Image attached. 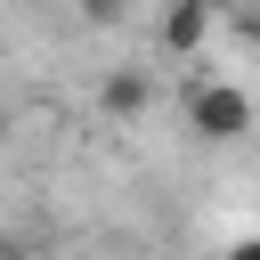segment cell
Returning <instances> with one entry per match:
<instances>
[{"mask_svg": "<svg viewBox=\"0 0 260 260\" xmlns=\"http://www.w3.org/2000/svg\"><path fill=\"white\" fill-rule=\"evenodd\" d=\"M187 130L211 138V146H236L252 130V98L236 81H187Z\"/></svg>", "mask_w": 260, "mask_h": 260, "instance_id": "obj_1", "label": "cell"}, {"mask_svg": "<svg viewBox=\"0 0 260 260\" xmlns=\"http://www.w3.org/2000/svg\"><path fill=\"white\" fill-rule=\"evenodd\" d=\"M211 32H219V0H162V24H154L162 57H203Z\"/></svg>", "mask_w": 260, "mask_h": 260, "instance_id": "obj_2", "label": "cell"}, {"mask_svg": "<svg viewBox=\"0 0 260 260\" xmlns=\"http://www.w3.org/2000/svg\"><path fill=\"white\" fill-rule=\"evenodd\" d=\"M98 106H106V122H138V114L154 106V81H146L138 65H122V73L98 81Z\"/></svg>", "mask_w": 260, "mask_h": 260, "instance_id": "obj_3", "label": "cell"}, {"mask_svg": "<svg viewBox=\"0 0 260 260\" xmlns=\"http://www.w3.org/2000/svg\"><path fill=\"white\" fill-rule=\"evenodd\" d=\"M73 8H81V24H122L130 16V0H73Z\"/></svg>", "mask_w": 260, "mask_h": 260, "instance_id": "obj_4", "label": "cell"}, {"mask_svg": "<svg viewBox=\"0 0 260 260\" xmlns=\"http://www.w3.org/2000/svg\"><path fill=\"white\" fill-rule=\"evenodd\" d=\"M228 260H260V236H236V244H228Z\"/></svg>", "mask_w": 260, "mask_h": 260, "instance_id": "obj_5", "label": "cell"}, {"mask_svg": "<svg viewBox=\"0 0 260 260\" xmlns=\"http://www.w3.org/2000/svg\"><path fill=\"white\" fill-rule=\"evenodd\" d=\"M0 130H8V114H0Z\"/></svg>", "mask_w": 260, "mask_h": 260, "instance_id": "obj_6", "label": "cell"}]
</instances>
